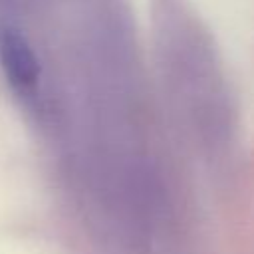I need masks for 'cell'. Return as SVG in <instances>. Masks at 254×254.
I'll list each match as a JSON object with an SVG mask.
<instances>
[{
  "label": "cell",
  "instance_id": "cell-1",
  "mask_svg": "<svg viewBox=\"0 0 254 254\" xmlns=\"http://www.w3.org/2000/svg\"><path fill=\"white\" fill-rule=\"evenodd\" d=\"M0 65L12 87L26 91L36 85L40 65L28 40L16 28L0 30Z\"/></svg>",
  "mask_w": 254,
  "mask_h": 254
}]
</instances>
